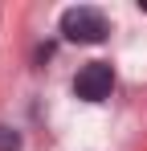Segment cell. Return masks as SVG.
<instances>
[{
  "label": "cell",
  "mask_w": 147,
  "mask_h": 151,
  "mask_svg": "<svg viewBox=\"0 0 147 151\" xmlns=\"http://www.w3.org/2000/svg\"><path fill=\"white\" fill-rule=\"evenodd\" d=\"M17 147H21V135L8 131V127H0V151H17Z\"/></svg>",
  "instance_id": "cell-3"
},
{
  "label": "cell",
  "mask_w": 147,
  "mask_h": 151,
  "mask_svg": "<svg viewBox=\"0 0 147 151\" xmlns=\"http://www.w3.org/2000/svg\"><path fill=\"white\" fill-rule=\"evenodd\" d=\"M61 33H66V41H74V45H98L106 37V17L98 8H90V4L66 8L61 12Z\"/></svg>",
  "instance_id": "cell-1"
},
{
  "label": "cell",
  "mask_w": 147,
  "mask_h": 151,
  "mask_svg": "<svg viewBox=\"0 0 147 151\" xmlns=\"http://www.w3.org/2000/svg\"><path fill=\"white\" fill-rule=\"evenodd\" d=\"M110 86H115V70H110L106 61H90V65H82L78 78H74V94L82 102H102L110 94Z\"/></svg>",
  "instance_id": "cell-2"
}]
</instances>
